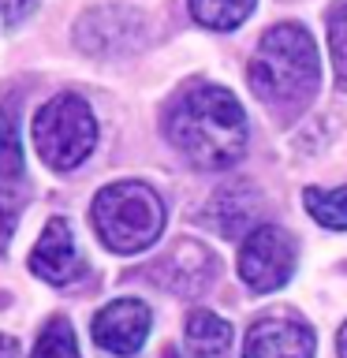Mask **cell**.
Masks as SVG:
<instances>
[{"label":"cell","mask_w":347,"mask_h":358,"mask_svg":"<svg viewBox=\"0 0 347 358\" xmlns=\"http://www.w3.org/2000/svg\"><path fill=\"white\" fill-rule=\"evenodd\" d=\"M19 217H22V201L15 190H0V254L8 250L11 235L19 228Z\"/></svg>","instance_id":"obj_18"},{"label":"cell","mask_w":347,"mask_h":358,"mask_svg":"<svg viewBox=\"0 0 347 358\" xmlns=\"http://www.w3.org/2000/svg\"><path fill=\"white\" fill-rule=\"evenodd\" d=\"M164 134L201 172H224L246 150L243 105L224 86L201 83L183 90L164 116Z\"/></svg>","instance_id":"obj_1"},{"label":"cell","mask_w":347,"mask_h":358,"mask_svg":"<svg viewBox=\"0 0 347 358\" xmlns=\"http://www.w3.org/2000/svg\"><path fill=\"white\" fill-rule=\"evenodd\" d=\"M0 358H19V340L0 332Z\"/></svg>","instance_id":"obj_20"},{"label":"cell","mask_w":347,"mask_h":358,"mask_svg":"<svg viewBox=\"0 0 347 358\" xmlns=\"http://www.w3.org/2000/svg\"><path fill=\"white\" fill-rule=\"evenodd\" d=\"M164 358H179V355H176V351H164Z\"/></svg>","instance_id":"obj_22"},{"label":"cell","mask_w":347,"mask_h":358,"mask_svg":"<svg viewBox=\"0 0 347 358\" xmlns=\"http://www.w3.org/2000/svg\"><path fill=\"white\" fill-rule=\"evenodd\" d=\"M30 358H83V355H78V340H75L71 321H67V317H52L41 329Z\"/></svg>","instance_id":"obj_15"},{"label":"cell","mask_w":347,"mask_h":358,"mask_svg":"<svg viewBox=\"0 0 347 358\" xmlns=\"http://www.w3.org/2000/svg\"><path fill=\"white\" fill-rule=\"evenodd\" d=\"M150 306L142 299H116L105 310H97L94 317V343L101 351L116 355V358H131L139 355L146 340H150Z\"/></svg>","instance_id":"obj_8"},{"label":"cell","mask_w":347,"mask_h":358,"mask_svg":"<svg viewBox=\"0 0 347 358\" xmlns=\"http://www.w3.org/2000/svg\"><path fill=\"white\" fill-rule=\"evenodd\" d=\"M94 228L101 243L116 254H139L161 239L164 231V201L150 183L139 179H120L97 190L94 198Z\"/></svg>","instance_id":"obj_3"},{"label":"cell","mask_w":347,"mask_h":358,"mask_svg":"<svg viewBox=\"0 0 347 358\" xmlns=\"http://www.w3.org/2000/svg\"><path fill=\"white\" fill-rule=\"evenodd\" d=\"M336 351H340V358H347V321H344L340 336H336Z\"/></svg>","instance_id":"obj_21"},{"label":"cell","mask_w":347,"mask_h":358,"mask_svg":"<svg viewBox=\"0 0 347 358\" xmlns=\"http://www.w3.org/2000/svg\"><path fill=\"white\" fill-rule=\"evenodd\" d=\"M153 268H157V280H161L168 291L190 299V295H201V291L213 284V276H217V257L209 254L206 243L179 239Z\"/></svg>","instance_id":"obj_9"},{"label":"cell","mask_w":347,"mask_h":358,"mask_svg":"<svg viewBox=\"0 0 347 358\" xmlns=\"http://www.w3.org/2000/svg\"><path fill=\"white\" fill-rule=\"evenodd\" d=\"M257 0H190V15L206 30H235L250 19Z\"/></svg>","instance_id":"obj_13"},{"label":"cell","mask_w":347,"mask_h":358,"mask_svg":"<svg viewBox=\"0 0 347 358\" xmlns=\"http://www.w3.org/2000/svg\"><path fill=\"white\" fill-rule=\"evenodd\" d=\"M187 358H224L232 347V324L213 310H190L183 329Z\"/></svg>","instance_id":"obj_12"},{"label":"cell","mask_w":347,"mask_h":358,"mask_svg":"<svg viewBox=\"0 0 347 358\" xmlns=\"http://www.w3.org/2000/svg\"><path fill=\"white\" fill-rule=\"evenodd\" d=\"M302 201L321 228L347 231V187H306Z\"/></svg>","instance_id":"obj_14"},{"label":"cell","mask_w":347,"mask_h":358,"mask_svg":"<svg viewBox=\"0 0 347 358\" xmlns=\"http://www.w3.org/2000/svg\"><path fill=\"white\" fill-rule=\"evenodd\" d=\"M329 49H332V64L340 83H347V0H340L329 11Z\"/></svg>","instance_id":"obj_17"},{"label":"cell","mask_w":347,"mask_h":358,"mask_svg":"<svg viewBox=\"0 0 347 358\" xmlns=\"http://www.w3.org/2000/svg\"><path fill=\"white\" fill-rule=\"evenodd\" d=\"M22 172V142L15 116H0V183H11Z\"/></svg>","instance_id":"obj_16"},{"label":"cell","mask_w":347,"mask_h":358,"mask_svg":"<svg viewBox=\"0 0 347 358\" xmlns=\"http://www.w3.org/2000/svg\"><path fill=\"white\" fill-rule=\"evenodd\" d=\"M318 336L295 313H265L246 332L243 358H313Z\"/></svg>","instance_id":"obj_7"},{"label":"cell","mask_w":347,"mask_h":358,"mask_svg":"<svg viewBox=\"0 0 347 358\" xmlns=\"http://www.w3.org/2000/svg\"><path fill=\"white\" fill-rule=\"evenodd\" d=\"M295 257H299L295 239H291L284 228H276V224H257L239 246V276L250 291L269 295V291L284 287L291 280Z\"/></svg>","instance_id":"obj_5"},{"label":"cell","mask_w":347,"mask_h":358,"mask_svg":"<svg viewBox=\"0 0 347 358\" xmlns=\"http://www.w3.org/2000/svg\"><path fill=\"white\" fill-rule=\"evenodd\" d=\"M34 8V0H8V22L27 19V11Z\"/></svg>","instance_id":"obj_19"},{"label":"cell","mask_w":347,"mask_h":358,"mask_svg":"<svg viewBox=\"0 0 347 358\" xmlns=\"http://www.w3.org/2000/svg\"><path fill=\"white\" fill-rule=\"evenodd\" d=\"M30 268L34 276L45 280V284H71V280L83 273V262L75 254V239H71V224L64 217H52L45 224L38 246L30 250Z\"/></svg>","instance_id":"obj_10"},{"label":"cell","mask_w":347,"mask_h":358,"mask_svg":"<svg viewBox=\"0 0 347 358\" xmlns=\"http://www.w3.org/2000/svg\"><path fill=\"white\" fill-rule=\"evenodd\" d=\"M97 142V120L78 94H56L34 116V145L56 172H71L90 157Z\"/></svg>","instance_id":"obj_4"},{"label":"cell","mask_w":347,"mask_h":358,"mask_svg":"<svg viewBox=\"0 0 347 358\" xmlns=\"http://www.w3.org/2000/svg\"><path fill=\"white\" fill-rule=\"evenodd\" d=\"M146 41V15L127 4H97L75 22V45L86 56H127Z\"/></svg>","instance_id":"obj_6"},{"label":"cell","mask_w":347,"mask_h":358,"mask_svg":"<svg viewBox=\"0 0 347 358\" xmlns=\"http://www.w3.org/2000/svg\"><path fill=\"white\" fill-rule=\"evenodd\" d=\"M257 217H262V190L243 179L224 183L206 209V220L228 239H246L257 228Z\"/></svg>","instance_id":"obj_11"},{"label":"cell","mask_w":347,"mask_h":358,"mask_svg":"<svg viewBox=\"0 0 347 358\" xmlns=\"http://www.w3.org/2000/svg\"><path fill=\"white\" fill-rule=\"evenodd\" d=\"M254 97L276 116H295L313 101L321 83V56L318 41L302 22H280V27L265 30L257 41L254 60L246 67Z\"/></svg>","instance_id":"obj_2"}]
</instances>
